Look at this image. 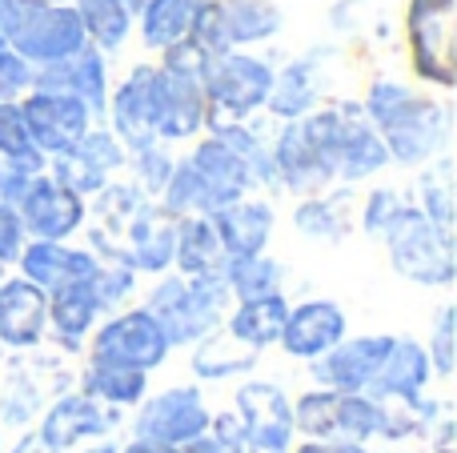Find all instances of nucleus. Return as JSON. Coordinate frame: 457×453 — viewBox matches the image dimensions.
I'll return each instance as SVG.
<instances>
[{
	"label": "nucleus",
	"mask_w": 457,
	"mask_h": 453,
	"mask_svg": "<svg viewBox=\"0 0 457 453\" xmlns=\"http://www.w3.org/2000/svg\"><path fill=\"white\" fill-rule=\"evenodd\" d=\"M88 249L96 257L129 265L133 273H161L173 269V229L177 217H169L153 197H145L133 181H109L101 193L88 197Z\"/></svg>",
	"instance_id": "obj_1"
},
{
	"label": "nucleus",
	"mask_w": 457,
	"mask_h": 453,
	"mask_svg": "<svg viewBox=\"0 0 457 453\" xmlns=\"http://www.w3.org/2000/svg\"><path fill=\"white\" fill-rule=\"evenodd\" d=\"M337 136H341V104H317L297 120H281L273 149L277 185L293 197H313L337 185Z\"/></svg>",
	"instance_id": "obj_2"
},
{
	"label": "nucleus",
	"mask_w": 457,
	"mask_h": 453,
	"mask_svg": "<svg viewBox=\"0 0 457 453\" xmlns=\"http://www.w3.org/2000/svg\"><path fill=\"white\" fill-rule=\"evenodd\" d=\"M145 309L157 317L161 334H165L169 350L173 345H193L205 334H213L233 309V293L225 285V273H201V277H185V273H161L153 285Z\"/></svg>",
	"instance_id": "obj_3"
},
{
	"label": "nucleus",
	"mask_w": 457,
	"mask_h": 453,
	"mask_svg": "<svg viewBox=\"0 0 457 453\" xmlns=\"http://www.w3.org/2000/svg\"><path fill=\"white\" fill-rule=\"evenodd\" d=\"M213 438L228 453H289L293 449V409L277 382H245L233 409L209 422Z\"/></svg>",
	"instance_id": "obj_4"
},
{
	"label": "nucleus",
	"mask_w": 457,
	"mask_h": 453,
	"mask_svg": "<svg viewBox=\"0 0 457 453\" xmlns=\"http://www.w3.org/2000/svg\"><path fill=\"white\" fill-rule=\"evenodd\" d=\"M273 64L249 48H225L205 69V128L249 120L265 109Z\"/></svg>",
	"instance_id": "obj_5"
},
{
	"label": "nucleus",
	"mask_w": 457,
	"mask_h": 453,
	"mask_svg": "<svg viewBox=\"0 0 457 453\" xmlns=\"http://www.w3.org/2000/svg\"><path fill=\"white\" fill-rule=\"evenodd\" d=\"M389 265L397 277L426 289H450L453 285V233L437 229L418 205H405V213L381 233Z\"/></svg>",
	"instance_id": "obj_6"
},
{
	"label": "nucleus",
	"mask_w": 457,
	"mask_h": 453,
	"mask_svg": "<svg viewBox=\"0 0 457 453\" xmlns=\"http://www.w3.org/2000/svg\"><path fill=\"white\" fill-rule=\"evenodd\" d=\"M450 128H453V112L445 101L437 96H421V93H405L394 104L386 120L378 125L381 141H386L389 165H405V169H421L426 161L442 157L450 149Z\"/></svg>",
	"instance_id": "obj_7"
},
{
	"label": "nucleus",
	"mask_w": 457,
	"mask_h": 453,
	"mask_svg": "<svg viewBox=\"0 0 457 453\" xmlns=\"http://www.w3.org/2000/svg\"><path fill=\"white\" fill-rule=\"evenodd\" d=\"M4 40L32 64V69L64 61V56L80 53V48L88 45L85 24H80V16L72 4H37V8L16 4L12 16H8Z\"/></svg>",
	"instance_id": "obj_8"
},
{
	"label": "nucleus",
	"mask_w": 457,
	"mask_h": 453,
	"mask_svg": "<svg viewBox=\"0 0 457 453\" xmlns=\"http://www.w3.org/2000/svg\"><path fill=\"white\" fill-rule=\"evenodd\" d=\"M453 8L457 0H410L405 4V45L418 80L434 88L457 85L453 61Z\"/></svg>",
	"instance_id": "obj_9"
},
{
	"label": "nucleus",
	"mask_w": 457,
	"mask_h": 453,
	"mask_svg": "<svg viewBox=\"0 0 457 453\" xmlns=\"http://www.w3.org/2000/svg\"><path fill=\"white\" fill-rule=\"evenodd\" d=\"M88 350H93V358H101V361H117V366L145 369V374L165 366V358H169L165 334H161L157 317H153L145 305L141 309H120L117 317H109L104 325L96 321Z\"/></svg>",
	"instance_id": "obj_10"
},
{
	"label": "nucleus",
	"mask_w": 457,
	"mask_h": 453,
	"mask_svg": "<svg viewBox=\"0 0 457 453\" xmlns=\"http://www.w3.org/2000/svg\"><path fill=\"white\" fill-rule=\"evenodd\" d=\"M209 422H213V414H209L197 385H177V390H165L137 406L133 438L177 449V446H185V441L209 433Z\"/></svg>",
	"instance_id": "obj_11"
},
{
	"label": "nucleus",
	"mask_w": 457,
	"mask_h": 453,
	"mask_svg": "<svg viewBox=\"0 0 457 453\" xmlns=\"http://www.w3.org/2000/svg\"><path fill=\"white\" fill-rule=\"evenodd\" d=\"M21 112H24L32 144H37L45 157L69 152L96 120L85 101H77V96H69V93H56V88H29V93L21 96Z\"/></svg>",
	"instance_id": "obj_12"
},
{
	"label": "nucleus",
	"mask_w": 457,
	"mask_h": 453,
	"mask_svg": "<svg viewBox=\"0 0 457 453\" xmlns=\"http://www.w3.org/2000/svg\"><path fill=\"white\" fill-rule=\"evenodd\" d=\"M153 128L157 141H193L205 128V80L157 64L153 69Z\"/></svg>",
	"instance_id": "obj_13"
},
{
	"label": "nucleus",
	"mask_w": 457,
	"mask_h": 453,
	"mask_svg": "<svg viewBox=\"0 0 457 453\" xmlns=\"http://www.w3.org/2000/svg\"><path fill=\"white\" fill-rule=\"evenodd\" d=\"M16 213H21V225L29 237L69 241L72 233H80L88 225V201L80 193L64 189L48 173H37L32 185L24 189V197L16 201Z\"/></svg>",
	"instance_id": "obj_14"
},
{
	"label": "nucleus",
	"mask_w": 457,
	"mask_h": 453,
	"mask_svg": "<svg viewBox=\"0 0 457 453\" xmlns=\"http://www.w3.org/2000/svg\"><path fill=\"white\" fill-rule=\"evenodd\" d=\"M394 337L389 334H365V337H341L333 350H325L321 358L309 361V374L321 390L337 393H365L378 377L381 361H386Z\"/></svg>",
	"instance_id": "obj_15"
},
{
	"label": "nucleus",
	"mask_w": 457,
	"mask_h": 453,
	"mask_svg": "<svg viewBox=\"0 0 457 453\" xmlns=\"http://www.w3.org/2000/svg\"><path fill=\"white\" fill-rule=\"evenodd\" d=\"M120 425V409L104 406V401L88 398V393H56L53 406L40 414V438L53 441L56 449H72L80 446L85 438H109L112 430Z\"/></svg>",
	"instance_id": "obj_16"
},
{
	"label": "nucleus",
	"mask_w": 457,
	"mask_h": 453,
	"mask_svg": "<svg viewBox=\"0 0 457 453\" xmlns=\"http://www.w3.org/2000/svg\"><path fill=\"white\" fill-rule=\"evenodd\" d=\"M325 64L329 53L325 48H309V53L293 56L285 69H273V85H269L265 112L277 120H297L313 112L325 101Z\"/></svg>",
	"instance_id": "obj_17"
},
{
	"label": "nucleus",
	"mask_w": 457,
	"mask_h": 453,
	"mask_svg": "<svg viewBox=\"0 0 457 453\" xmlns=\"http://www.w3.org/2000/svg\"><path fill=\"white\" fill-rule=\"evenodd\" d=\"M153 69L157 64H133L129 77L117 88H109V128L125 149H141V144L157 141V128H153Z\"/></svg>",
	"instance_id": "obj_18"
},
{
	"label": "nucleus",
	"mask_w": 457,
	"mask_h": 453,
	"mask_svg": "<svg viewBox=\"0 0 457 453\" xmlns=\"http://www.w3.org/2000/svg\"><path fill=\"white\" fill-rule=\"evenodd\" d=\"M349 321H345V309L337 301H325V297H313V301H301V305H289V317H285V329L277 337L289 358L297 361H313L321 358L325 350L345 337Z\"/></svg>",
	"instance_id": "obj_19"
},
{
	"label": "nucleus",
	"mask_w": 457,
	"mask_h": 453,
	"mask_svg": "<svg viewBox=\"0 0 457 453\" xmlns=\"http://www.w3.org/2000/svg\"><path fill=\"white\" fill-rule=\"evenodd\" d=\"M48 337V293L29 277L0 281V345L4 350H40Z\"/></svg>",
	"instance_id": "obj_20"
},
{
	"label": "nucleus",
	"mask_w": 457,
	"mask_h": 453,
	"mask_svg": "<svg viewBox=\"0 0 457 453\" xmlns=\"http://www.w3.org/2000/svg\"><path fill=\"white\" fill-rule=\"evenodd\" d=\"M32 88H56L93 109V117H104V101H109V61L96 45H85L80 53L64 56V61L40 64L32 72Z\"/></svg>",
	"instance_id": "obj_21"
},
{
	"label": "nucleus",
	"mask_w": 457,
	"mask_h": 453,
	"mask_svg": "<svg viewBox=\"0 0 457 453\" xmlns=\"http://www.w3.org/2000/svg\"><path fill=\"white\" fill-rule=\"evenodd\" d=\"M389 169V152L381 133L370 125L361 104L341 101V136H337V185H361Z\"/></svg>",
	"instance_id": "obj_22"
},
{
	"label": "nucleus",
	"mask_w": 457,
	"mask_h": 453,
	"mask_svg": "<svg viewBox=\"0 0 457 453\" xmlns=\"http://www.w3.org/2000/svg\"><path fill=\"white\" fill-rule=\"evenodd\" d=\"M101 257L93 249H72L69 241H40V237H29L16 257L21 265V277H29L37 289L53 293L61 285H72V281H88L96 269Z\"/></svg>",
	"instance_id": "obj_23"
},
{
	"label": "nucleus",
	"mask_w": 457,
	"mask_h": 453,
	"mask_svg": "<svg viewBox=\"0 0 457 453\" xmlns=\"http://www.w3.org/2000/svg\"><path fill=\"white\" fill-rule=\"evenodd\" d=\"M185 161L197 169L201 185H205V193H209V205H213V213L221 205H228V201L253 193V177H249V165H245V157L228 141H221L217 133L201 136Z\"/></svg>",
	"instance_id": "obj_24"
},
{
	"label": "nucleus",
	"mask_w": 457,
	"mask_h": 453,
	"mask_svg": "<svg viewBox=\"0 0 457 453\" xmlns=\"http://www.w3.org/2000/svg\"><path fill=\"white\" fill-rule=\"evenodd\" d=\"M213 217V229L221 237V249L225 257H249V253H265L269 241H273V225H277V213L269 201L261 197H237L221 205Z\"/></svg>",
	"instance_id": "obj_25"
},
{
	"label": "nucleus",
	"mask_w": 457,
	"mask_h": 453,
	"mask_svg": "<svg viewBox=\"0 0 457 453\" xmlns=\"http://www.w3.org/2000/svg\"><path fill=\"white\" fill-rule=\"evenodd\" d=\"M357 225V185H333L325 193L301 197L293 209V229L309 241H345Z\"/></svg>",
	"instance_id": "obj_26"
},
{
	"label": "nucleus",
	"mask_w": 457,
	"mask_h": 453,
	"mask_svg": "<svg viewBox=\"0 0 457 453\" xmlns=\"http://www.w3.org/2000/svg\"><path fill=\"white\" fill-rule=\"evenodd\" d=\"M101 317L104 313L96 305V293L88 281H72V285H61L48 293V334L64 353H77Z\"/></svg>",
	"instance_id": "obj_27"
},
{
	"label": "nucleus",
	"mask_w": 457,
	"mask_h": 453,
	"mask_svg": "<svg viewBox=\"0 0 457 453\" xmlns=\"http://www.w3.org/2000/svg\"><path fill=\"white\" fill-rule=\"evenodd\" d=\"M429 377H434V366H429L426 345H418L413 337H394L378 377L365 393H373V398H418V393H426Z\"/></svg>",
	"instance_id": "obj_28"
},
{
	"label": "nucleus",
	"mask_w": 457,
	"mask_h": 453,
	"mask_svg": "<svg viewBox=\"0 0 457 453\" xmlns=\"http://www.w3.org/2000/svg\"><path fill=\"white\" fill-rule=\"evenodd\" d=\"M225 249L221 237L213 229V217L209 213H189L177 217L173 229V265L185 277H201V273H221L225 269Z\"/></svg>",
	"instance_id": "obj_29"
},
{
	"label": "nucleus",
	"mask_w": 457,
	"mask_h": 453,
	"mask_svg": "<svg viewBox=\"0 0 457 453\" xmlns=\"http://www.w3.org/2000/svg\"><path fill=\"white\" fill-rule=\"evenodd\" d=\"M193 374L201 382H228V377H241L249 369H257L261 350L237 342L225 325H217L213 334H205L201 342H193Z\"/></svg>",
	"instance_id": "obj_30"
},
{
	"label": "nucleus",
	"mask_w": 457,
	"mask_h": 453,
	"mask_svg": "<svg viewBox=\"0 0 457 453\" xmlns=\"http://www.w3.org/2000/svg\"><path fill=\"white\" fill-rule=\"evenodd\" d=\"M285 317H289L285 293H265V297L237 301V309L225 313L221 325L237 337V342L253 345V350H269V345H277V337H281Z\"/></svg>",
	"instance_id": "obj_31"
},
{
	"label": "nucleus",
	"mask_w": 457,
	"mask_h": 453,
	"mask_svg": "<svg viewBox=\"0 0 457 453\" xmlns=\"http://www.w3.org/2000/svg\"><path fill=\"white\" fill-rule=\"evenodd\" d=\"M228 48H253L273 40L285 29V12L277 0H217Z\"/></svg>",
	"instance_id": "obj_32"
},
{
	"label": "nucleus",
	"mask_w": 457,
	"mask_h": 453,
	"mask_svg": "<svg viewBox=\"0 0 457 453\" xmlns=\"http://www.w3.org/2000/svg\"><path fill=\"white\" fill-rule=\"evenodd\" d=\"M80 393L104 401V406L129 409V406H141L145 401V393H149V374H145V369L117 366V361L88 358V366L80 369Z\"/></svg>",
	"instance_id": "obj_33"
},
{
	"label": "nucleus",
	"mask_w": 457,
	"mask_h": 453,
	"mask_svg": "<svg viewBox=\"0 0 457 453\" xmlns=\"http://www.w3.org/2000/svg\"><path fill=\"white\" fill-rule=\"evenodd\" d=\"M201 4H205V0H149V4L137 12L141 45L149 48V53H165L169 45L185 40L193 21H197Z\"/></svg>",
	"instance_id": "obj_34"
},
{
	"label": "nucleus",
	"mask_w": 457,
	"mask_h": 453,
	"mask_svg": "<svg viewBox=\"0 0 457 453\" xmlns=\"http://www.w3.org/2000/svg\"><path fill=\"white\" fill-rule=\"evenodd\" d=\"M8 382L0 385V422L8 425V430H24L29 422H37L40 409L48 406V398H56L53 390H48L45 382H37L29 369V361H24V353L8 366Z\"/></svg>",
	"instance_id": "obj_35"
},
{
	"label": "nucleus",
	"mask_w": 457,
	"mask_h": 453,
	"mask_svg": "<svg viewBox=\"0 0 457 453\" xmlns=\"http://www.w3.org/2000/svg\"><path fill=\"white\" fill-rule=\"evenodd\" d=\"M77 8L80 24H85V37L88 45H96L104 56L109 53H120L129 45L137 29V16L129 12L125 0H69Z\"/></svg>",
	"instance_id": "obj_36"
},
{
	"label": "nucleus",
	"mask_w": 457,
	"mask_h": 453,
	"mask_svg": "<svg viewBox=\"0 0 457 453\" xmlns=\"http://www.w3.org/2000/svg\"><path fill=\"white\" fill-rule=\"evenodd\" d=\"M418 201L413 205L421 209V213L429 217V221L437 225V229L453 233V157L450 152H442V157L426 161L421 165V177H418Z\"/></svg>",
	"instance_id": "obj_37"
},
{
	"label": "nucleus",
	"mask_w": 457,
	"mask_h": 453,
	"mask_svg": "<svg viewBox=\"0 0 457 453\" xmlns=\"http://www.w3.org/2000/svg\"><path fill=\"white\" fill-rule=\"evenodd\" d=\"M225 285L237 301L249 297H265V293H281L285 285V265L269 253H249V257H228L225 261Z\"/></svg>",
	"instance_id": "obj_38"
},
{
	"label": "nucleus",
	"mask_w": 457,
	"mask_h": 453,
	"mask_svg": "<svg viewBox=\"0 0 457 453\" xmlns=\"http://www.w3.org/2000/svg\"><path fill=\"white\" fill-rule=\"evenodd\" d=\"M0 161H4V169H16V173H45L48 169V157L29 136L21 101H0Z\"/></svg>",
	"instance_id": "obj_39"
},
{
	"label": "nucleus",
	"mask_w": 457,
	"mask_h": 453,
	"mask_svg": "<svg viewBox=\"0 0 457 453\" xmlns=\"http://www.w3.org/2000/svg\"><path fill=\"white\" fill-rule=\"evenodd\" d=\"M173 152H169V144L165 141H149V144H141V149H129V161H125V169L133 173V185L145 193V197H153L157 201L161 197V189H165V181H169V173H173Z\"/></svg>",
	"instance_id": "obj_40"
},
{
	"label": "nucleus",
	"mask_w": 457,
	"mask_h": 453,
	"mask_svg": "<svg viewBox=\"0 0 457 453\" xmlns=\"http://www.w3.org/2000/svg\"><path fill=\"white\" fill-rule=\"evenodd\" d=\"M405 205H410V197H405L402 189L378 185V189H370L361 201H357V225H361L365 237H378L381 241V233H386L389 225L405 213Z\"/></svg>",
	"instance_id": "obj_41"
},
{
	"label": "nucleus",
	"mask_w": 457,
	"mask_h": 453,
	"mask_svg": "<svg viewBox=\"0 0 457 453\" xmlns=\"http://www.w3.org/2000/svg\"><path fill=\"white\" fill-rule=\"evenodd\" d=\"M88 285H93L101 313H112V309H120V305H129V297L137 293V273L129 269V265L101 257L96 269H93V277H88Z\"/></svg>",
	"instance_id": "obj_42"
},
{
	"label": "nucleus",
	"mask_w": 457,
	"mask_h": 453,
	"mask_svg": "<svg viewBox=\"0 0 457 453\" xmlns=\"http://www.w3.org/2000/svg\"><path fill=\"white\" fill-rule=\"evenodd\" d=\"M426 353H429V366L442 382L453 377V305H442L437 309V321H434V334L426 342Z\"/></svg>",
	"instance_id": "obj_43"
},
{
	"label": "nucleus",
	"mask_w": 457,
	"mask_h": 453,
	"mask_svg": "<svg viewBox=\"0 0 457 453\" xmlns=\"http://www.w3.org/2000/svg\"><path fill=\"white\" fill-rule=\"evenodd\" d=\"M32 64L0 37V101H21L24 93L32 88Z\"/></svg>",
	"instance_id": "obj_44"
},
{
	"label": "nucleus",
	"mask_w": 457,
	"mask_h": 453,
	"mask_svg": "<svg viewBox=\"0 0 457 453\" xmlns=\"http://www.w3.org/2000/svg\"><path fill=\"white\" fill-rule=\"evenodd\" d=\"M24 241H29V233H24L21 225V213H16L8 201H0V265H16V257H21Z\"/></svg>",
	"instance_id": "obj_45"
},
{
	"label": "nucleus",
	"mask_w": 457,
	"mask_h": 453,
	"mask_svg": "<svg viewBox=\"0 0 457 453\" xmlns=\"http://www.w3.org/2000/svg\"><path fill=\"white\" fill-rule=\"evenodd\" d=\"M289 453H370L365 449V441H345V438H309V441H301L297 449H289Z\"/></svg>",
	"instance_id": "obj_46"
},
{
	"label": "nucleus",
	"mask_w": 457,
	"mask_h": 453,
	"mask_svg": "<svg viewBox=\"0 0 457 453\" xmlns=\"http://www.w3.org/2000/svg\"><path fill=\"white\" fill-rule=\"evenodd\" d=\"M8 453H61V449H56L53 441L40 438V430H29V433H24V438L16 441V446L8 449Z\"/></svg>",
	"instance_id": "obj_47"
},
{
	"label": "nucleus",
	"mask_w": 457,
	"mask_h": 453,
	"mask_svg": "<svg viewBox=\"0 0 457 453\" xmlns=\"http://www.w3.org/2000/svg\"><path fill=\"white\" fill-rule=\"evenodd\" d=\"M177 453H228L217 438H209V433H201V438L185 441V446H177Z\"/></svg>",
	"instance_id": "obj_48"
},
{
	"label": "nucleus",
	"mask_w": 457,
	"mask_h": 453,
	"mask_svg": "<svg viewBox=\"0 0 457 453\" xmlns=\"http://www.w3.org/2000/svg\"><path fill=\"white\" fill-rule=\"evenodd\" d=\"M117 453H177L173 446H157V441H145V438H133L125 449H117Z\"/></svg>",
	"instance_id": "obj_49"
},
{
	"label": "nucleus",
	"mask_w": 457,
	"mask_h": 453,
	"mask_svg": "<svg viewBox=\"0 0 457 453\" xmlns=\"http://www.w3.org/2000/svg\"><path fill=\"white\" fill-rule=\"evenodd\" d=\"M12 8H16V0H0V37H4V29H8V16H12Z\"/></svg>",
	"instance_id": "obj_50"
},
{
	"label": "nucleus",
	"mask_w": 457,
	"mask_h": 453,
	"mask_svg": "<svg viewBox=\"0 0 457 453\" xmlns=\"http://www.w3.org/2000/svg\"><path fill=\"white\" fill-rule=\"evenodd\" d=\"M16 4H24V8H37V4H69V0H16Z\"/></svg>",
	"instance_id": "obj_51"
},
{
	"label": "nucleus",
	"mask_w": 457,
	"mask_h": 453,
	"mask_svg": "<svg viewBox=\"0 0 457 453\" xmlns=\"http://www.w3.org/2000/svg\"><path fill=\"white\" fill-rule=\"evenodd\" d=\"M85 453H117V446H112V441H109V438H104V441H101V446H93V449H85Z\"/></svg>",
	"instance_id": "obj_52"
},
{
	"label": "nucleus",
	"mask_w": 457,
	"mask_h": 453,
	"mask_svg": "<svg viewBox=\"0 0 457 453\" xmlns=\"http://www.w3.org/2000/svg\"><path fill=\"white\" fill-rule=\"evenodd\" d=\"M125 4H129V12L137 16V12H141V8H145V4H149V0H125Z\"/></svg>",
	"instance_id": "obj_53"
},
{
	"label": "nucleus",
	"mask_w": 457,
	"mask_h": 453,
	"mask_svg": "<svg viewBox=\"0 0 457 453\" xmlns=\"http://www.w3.org/2000/svg\"><path fill=\"white\" fill-rule=\"evenodd\" d=\"M0 181H4V161H0Z\"/></svg>",
	"instance_id": "obj_54"
},
{
	"label": "nucleus",
	"mask_w": 457,
	"mask_h": 453,
	"mask_svg": "<svg viewBox=\"0 0 457 453\" xmlns=\"http://www.w3.org/2000/svg\"><path fill=\"white\" fill-rule=\"evenodd\" d=\"M0 281H4V265H0Z\"/></svg>",
	"instance_id": "obj_55"
},
{
	"label": "nucleus",
	"mask_w": 457,
	"mask_h": 453,
	"mask_svg": "<svg viewBox=\"0 0 457 453\" xmlns=\"http://www.w3.org/2000/svg\"><path fill=\"white\" fill-rule=\"evenodd\" d=\"M0 358H4V345H0Z\"/></svg>",
	"instance_id": "obj_56"
}]
</instances>
